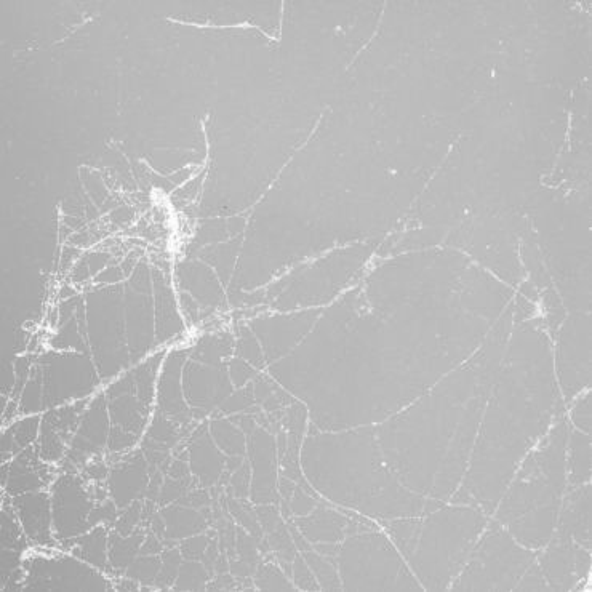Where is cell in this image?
Listing matches in <instances>:
<instances>
[{"instance_id":"7bdbcfd3","label":"cell","mask_w":592,"mask_h":592,"mask_svg":"<svg viewBox=\"0 0 592 592\" xmlns=\"http://www.w3.org/2000/svg\"><path fill=\"white\" fill-rule=\"evenodd\" d=\"M205 581V572L197 564H186L181 568L178 589H199Z\"/></svg>"},{"instance_id":"9a60e30c","label":"cell","mask_w":592,"mask_h":592,"mask_svg":"<svg viewBox=\"0 0 592 592\" xmlns=\"http://www.w3.org/2000/svg\"><path fill=\"white\" fill-rule=\"evenodd\" d=\"M541 554L540 568L551 591H572L591 572L589 549L565 536L552 533Z\"/></svg>"},{"instance_id":"d590c367","label":"cell","mask_w":592,"mask_h":592,"mask_svg":"<svg viewBox=\"0 0 592 592\" xmlns=\"http://www.w3.org/2000/svg\"><path fill=\"white\" fill-rule=\"evenodd\" d=\"M255 584L260 591H293L295 589V586L285 578L284 573L271 564L261 565L258 568Z\"/></svg>"},{"instance_id":"d6986e66","label":"cell","mask_w":592,"mask_h":592,"mask_svg":"<svg viewBox=\"0 0 592 592\" xmlns=\"http://www.w3.org/2000/svg\"><path fill=\"white\" fill-rule=\"evenodd\" d=\"M554 533L591 549V485L572 487L564 495Z\"/></svg>"},{"instance_id":"74e56055","label":"cell","mask_w":592,"mask_h":592,"mask_svg":"<svg viewBox=\"0 0 592 592\" xmlns=\"http://www.w3.org/2000/svg\"><path fill=\"white\" fill-rule=\"evenodd\" d=\"M269 543H271L274 551L279 554L280 559H284L285 562L295 560V548H293L292 538L288 535L285 525L282 522L272 530L271 536H269Z\"/></svg>"},{"instance_id":"7a4b0ae2","label":"cell","mask_w":592,"mask_h":592,"mask_svg":"<svg viewBox=\"0 0 592 592\" xmlns=\"http://www.w3.org/2000/svg\"><path fill=\"white\" fill-rule=\"evenodd\" d=\"M512 328L511 301L466 362L376 424L384 458L408 490L447 501L460 487Z\"/></svg>"},{"instance_id":"f35d334b","label":"cell","mask_w":592,"mask_h":592,"mask_svg":"<svg viewBox=\"0 0 592 592\" xmlns=\"http://www.w3.org/2000/svg\"><path fill=\"white\" fill-rule=\"evenodd\" d=\"M293 576H295L296 586L303 591H319L320 586L316 576L312 575L311 568L306 564L304 557H295L293 560Z\"/></svg>"},{"instance_id":"f546056e","label":"cell","mask_w":592,"mask_h":592,"mask_svg":"<svg viewBox=\"0 0 592 592\" xmlns=\"http://www.w3.org/2000/svg\"><path fill=\"white\" fill-rule=\"evenodd\" d=\"M39 429V416H31V418L12 424L2 437V440H4V447H2L4 460H7L8 456L23 452L24 448H28L32 440L36 439Z\"/></svg>"},{"instance_id":"6da1fadb","label":"cell","mask_w":592,"mask_h":592,"mask_svg":"<svg viewBox=\"0 0 592 592\" xmlns=\"http://www.w3.org/2000/svg\"><path fill=\"white\" fill-rule=\"evenodd\" d=\"M512 296L453 248L402 253L333 306L271 373L308 405L319 431L380 424L466 362Z\"/></svg>"},{"instance_id":"bcb514c9","label":"cell","mask_w":592,"mask_h":592,"mask_svg":"<svg viewBox=\"0 0 592 592\" xmlns=\"http://www.w3.org/2000/svg\"><path fill=\"white\" fill-rule=\"evenodd\" d=\"M240 356H244L245 359L250 360L253 365L260 368L263 365V359H261V351L260 346L256 343L255 338H253L250 333H245L244 338H242V343L239 346Z\"/></svg>"},{"instance_id":"3957f363","label":"cell","mask_w":592,"mask_h":592,"mask_svg":"<svg viewBox=\"0 0 592 592\" xmlns=\"http://www.w3.org/2000/svg\"><path fill=\"white\" fill-rule=\"evenodd\" d=\"M564 412L549 336L538 320L520 322L509 336L452 504L493 514L519 464Z\"/></svg>"},{"instance_id":"ab89813d","label":"cell","mask_w":592,"mask_h":592,"mask_svg":"<svg viewBox=\"0 0 592 592\" xmlns=\"http://www.w3.org/2000/svg\"><path fill=\"white\" fill-rule=\"evenodd\" d=\"M516 591H551L544 580L540 565L533 562L517 583Z\"/></svg>"},{"instance_id":"7c38bea8","label":"cell","mask_w":592,"mask_h":592,"mask_svg":"<svg viewBox=\"0 0 592 592\" xmlns=\"http://www.w3.org/2000/svg\"><path fill=\"white\" fill-rule=\"evenodd\" d=\"M28 591H109L111 584L95 568L69 556H34L24 562Z\"/></svg>"},{"instance_id":"8d00e7d4","label":"cell","mask_w":592,"mask_h":592,"mask_svg":"<svg viewBox=\"0 0 592 592\" xmlns=\"http://www.w3.org/2000/svg\"><path fill=\"white\" fill-rule=\"evenodd\" d=\"M140 541L138 536L136 538H117V541H114L111 551L112 565L119 568L130 565V560H132Z\"/></svg>"},{"instance_id":"83f0119b","label":"cell","mask_w":592,"mask_h":592,"mask_svg":"<svg viewBox=\"0 0 592 592\" xmlns=\"http://www.w3.org/2000/svg\"><path fill=\"white\" fill-rule=\"evenodd\" d=\"M568 484L580 487L591 480V437L581 431L568 432Z\"/></svg>"},{"instance_id":"d4e9b609","label":"cell","mask_w":592,"mask_h":592,"mask_svg":"<svg viewBox=\"0 0 592 592\" xmlns=\"http://www.w3.org/2000/svg\"><path fill=\"white\" fill-rule=\"evenodd\" d=\"M295 524L300 528L304 538H308L312 543H336L343 540L348 533L351 519L341 516L340 512L320 506L316 511L309 512L308 516L296 519Z\"/></svg>"},{"instance_id":"603a6c76","label":"cell","mask_w":592,"mask_h":592,"mask_svg":"<svg viewBox=\"0 0 592 592\" xmlns=\"http://www.w3.org/2000/svg\"><path fill=\"white\" fill-rule=\"evenodd\" d=\"M39 448H24L20 455L13 460L12 466L8 469L7 492L10 495H21V493L34 492L44 487L50 480V469L47 464L40 463Z\"/></svg>"},{"instance_id":"52a82bcc","label":"cell","mask_w":592,"mask_h":592,"mask_svg":"<svg viewBox=\"0 0 592 592\" xmlns=\"http://www.w3.org/2000/svg\"><path fill=\"white\" fill-rule=\"evenodd\" d=\"M485 527V512L471 504H442L420 517L415 543L405 559L421 586L428 591L450 588Z\"/></svg>"},{"instance_id":"ac0fdd59","label":"cell","mask_w":592,"mask_h":592,"mask_svg":"<svg viewBox=\"0 0 592 592\" xmlns=\"http://www.w3.org/2000/svg\"><path fill=\"white\" fill-rule=\"evenodd\" d=\"M319 312H303L290 317H274V319L255 320L253 328L263 341L266 359L269 362L285 356L293 349L304 333L314 324Z\"/></svg>"},{"instance_id":"681fc988","label":"cell","mask_w":592,"mask_h":592,"mask_svg":"<svg viewBox=\"0 0 592 592\" xmlns=\"http://www.w3.org/2000/svg\"><path fill=\"white\" fill-rule=\"evenodd\" d=\"M252 388H248L247 391H240L236 396L229 397L228 402L224 404V410L228 412H237L242 408H247L248 405L252 404Z\"/></svg>"},{"instance_id":"7dc6e473","label":"cell","mask_w":592,"mask_h":592,"mask_svg":"<svg viewBox=\"0 0 592 592\" xmlns=\"http://www.w3.org/2000/svg\"><path fill=\"white\" fill-rule=\"evenodd\" d=\"M290 506H292V512L296 516H306L312 509L316 508V501L312 500L311 496L303 492L301 488L296 487Z\"/></svg>"},{"instance_id":"ee69618b","label":"cell","mask_w":592,"mask_h":592,"mask_svg":"<svg viewBox=\"0 0 592 592\" xmlns=\"http://www.w3.org/2000/svg\"><path fill=\"white\" fill-rule=\"evenodd\" d=\"M149 437L156 440L157 444H162V442L168 444L175 437V426L168 421L167 416L157 413L156 420L149 431Z\"/></svg>"},{"instance_id":"b9f144b4","label":"cell","mask_w":592,"mask_h":592,"mask_svg":"<svg viewBox=\"0 0 592 592\" xmlns=\"http://www.w3.org/2000/svg\"><path fill=\"white\" fill-rule=\"evenodd\" d=\"M159 570L160 564L156 557H144V559L136 560L135 564L132 565V570H128V576H132L133 580L151 583L156 578Z\"/></svg>"},{"instance_id":"ba28073f","label":"cell","mask_w":592,"mask_h":592,"mask_svg":"<svg viewBox=\"0 0 592 592\" xmlns=\"http://www.w3.org/2000/svg\"><path fill=\"white\" fill-rule=\"evenodd\" d=\"M338 573L344 591H421L420 581L380 532L356 533L338 552Z\"/></svg>"},{"instance_id":"f5cc1de1","label":"cell","mask_w":592,"mask_h":592,"mask_svg":"<svg viewBox=\"0 0 592 592\" xmlns=\"http://www.w3.org/2000/svg\"><path fill=\"white\" fill-rule=\"evenodd\" d=\"M104 472H106V469H104V466H92V468H90V474H92L93 479H101V477H104Z\"/></svg>"},{"instance_id":"7402d4cb","label":"cell","mask_w":592,"mask_h":592,"mask_svg":"<svg viewBox=\"0 0 592 592\" xmlns=\"http://www.w3.org/2000/svg\"><path fill=\"white\" fill-rule=\"evenodd\" d=\"M231 391L232 386L221 370L199 365H191L186 370L183 384L184 399H188L189 404L194 407L210 408Z\"/></svg>"},{"instance_id":"4316f807","label":"cell","mask_w":592,"mask_h":592,"mask_svg":"<svg viewBox=\"0 0 592 592\" xmlns=\"http://www.w3.org/2000/svg\"><path fill=\"white\" fill-rule=\"evenodd\" d=\"M109 415L114 426L125 429L140 437L143 432L149 408L141 402L136 392H127L116 397H108Z\"/></svg>"},{"instance_id":"e0dca14e","label":"cell","mask_w":592,"mask_h":592,"mask_svg":"<svg viewBox=\"0 0 592 592\" xmlns=\"http://www.w3.org/2000/svg\"><path fill=\"white\" fill-rule=\"evenodd\" d=\"M88 405L87 399L56 408L45 413L40 421V458L45 463H56L66 453V445L72 434L79 428L80 418Z\"/></svg>"},{"instance_id":"5bb4252c","label":"cell","mask_w":592,"mask_h":592,"mask_svg":"<svg viewBox=\"0 0 592 592\" xmlns=\"http://www.w3.org/2000/svg\"><path fill=\"white\" fill-rule=\"evenodd\" d=\"M92 498L74 474H63L52 488L53 530L58 541H69L90 527Z\"/></svg>"},{"instance_id":"9c48e42d","label":"cell","mask_w":592,"mask_h":592,"mask_svg":"<svg viewBox=\"0 0 592 592\" xmlns=\"http://www.w3.org/2000/svg\"><path fill=\"white\" fill-rule=\"evenodd\" d=\"M474 544L452 591H516L517 583L535 562L532 549L512 538L506 528L492 522Z\"/></svg>"},{"instance_id":"f6af8a7d","label":"cell","mask_w":592,"mask_h":592,"mask_svg":"<svg viewBox=\"0 0 592 592\" xmlns=\"http://www.w3.org/2000/svg\"><path fill=\"white\" fill-rule=\"evenodd\" d=\"M136 440H138V436H135L133 432L114 426L109 432L108 447L111 452H122L125 448L132 447Z\"/></svg>"},{"instance_id":"816d5d0a","label":"cell","mask_w":592,"mask_h":592,"mask_svg":"<svg viewBox=\"0 0 592 592\" xmlns=\"http://www.w3.org/2000/svg\"><path fill=\"white\" fill-rule=\"evenodd\" d=\"M247 482H248V468L244 466V468L240 469L237 472L234 479H232V484H234V488H236V493L239 496L247 495Z\"/></svg>"},{"instance_id":"c3c4849f","label":"cell","mask_w":592,"mask_h":592,"mask_svg":"<svg viewBox=\"0 0 592 592\" xmlns=\"http://www.w3.org/2000/svg\"><path fill=\"white\" fill-rule=\"evenodd\" d=\"M253 375H255V370H253L250 365L242 362V360H234V362H232L231 378L237 388H242Z\"/></svg>"},{"instance_id":"f907efd6","label":"cell","mask_w":592,"mask_h":592,"mask_svg":"<svg viewBox=\"0 0 592 592\" xmlns=\"http://www.w3.org/2000/svg\"><path fill=\"white\" fill-rule=\"evenodd\" d=\"M258 517H260L261 525H263L264 530L266 532L271 533L277 525L280 524L279 516H277V511L274 508H269V506H263V508H258Z\"/></svg>"},{"instance_id":"e575fe53","label":"cell","mask_w":592,"mask_h":592,"mask_svg":"<svg viewBox=\"0 0 592 592\" xmlns=\"http://www.w3.org/2000/svg\"><path fill=\"white\" fill-rule=\"evenodd\" d=\"M44 408V384H42V372L36 370V375L29 378L28 383L21 391L20 410L21 413L40 412Z\"/></svg>"},{"instance_id":"f1b7e54d","label":"cell","mask_w":592,"mask_h":592,"mask_svg":"<svg viewBox=\"0 0 592 592\" xmlns=\"http://www.w3.org/2000/svg\"><path fill=\"white\" fill-rule=\"evenodd\" d=\"M304 421H306V408L300 404L293 405L290 408V413H288L287 450H285L284 456H282L285 476L290 477V479H300V471H298L296 458H298V448H300Z\"/></svg>"},{"instance_id":"cb8c5ba5","label":"cell","mask_w":592,"mask_h":592,"mask_svg":"<svg viewBox=\"0 0 592 592\" xmlns=\"http://www.w3.org/2000/svg\"><path fill=\"white\" fill-rule=\"evenodd\" d=\"M181 365H183V356L176 357L173 354L165 364L164 373L160 376L159 388H157L159 413L176 423H186L191 416L188 405L184 402Z\"/></svg>"},{"instance_id":"8fae6325","label":"cell","mask_w":592,"mask_h":592,"mask_svg":"<svg viewBox=\"0 0 592 592\" xmlns=\"http://www.w3.org/2000/svg\"><path fill=\"white\" fill-rule=\"evenodd\" d=\"M556 372L564 402L591 384V316L570 312L557 338Z\"/></svg>"},{"instance_id":"277c9868","label":"cell","mask_w":592,"mask_h":592,"mask_svg":"<svg viewBox=\"0 0 592 592\" xmlns=\"http://www.w3.org/2000/svg\"><path fill=\"white\" fill-rule=\"evenodd\" d=\"M301 468L327 500L373 519L423 516L444 504L402 485L384 458L376 424L341 431L312 426L301 448Z\"/></svg>"},{"instance_id":"8992f818","label":"cell","mask_w":592,"mask_h":592,"mask_svg":"<svg viewBox=\"0 0 592 592\" xmlns=\"http://www.w3.org/2000/svg\"><path fill=\"white\" fill-rule=\"evenodd\" d=\"M568 421L564 415L530 450L496 506V522L528 549H541L556 530L567 485Z\"/></svg>"},{"instance_id":"d6a6232c","label":"cell","mask_w":592,"mask_h":592,"mask_svg":"<svg viewBox=\"0 0 592 592\" xmlns=\"http://www.w3.org/2000/svg\"><path fill=\"white\" fill-rule=\"evenodd\" d=\"M304 560L311 568L312 575L316 576L320 588L325 589V591H340V589H343L341 588L340 573L336 572L332 562L325 559L322 554L306 551L304 552Z\"/></svg>"},{"instance_id":"4dcf8cb0","label":"cell","mask_w":592,"mask_h":592,"mask_svg":"<svg viewBox=\"0 0 592 592\" xmlns=\"http://www.w3.org/2000/svg\"><path fill=\"white\" fill-rule=\"evenodd\" d=\"M223 458L216 452L212 442L208 439L197 440L196 447H192V469L207 482H213L221 472Z\"/></svg>"},{"instance_id":"2e32d148","label":"cell","mask_w":592,"mask_h":592,"mask_svg":"<svg viewBox=\"0 0 592 592\" xmlns=\"http://www.w3.org/2000/svg\"><path fill=\"white\" fill-rule=\"evenodd\" d=\"M106 399L104 394L95 397L85 408L80 418L79 428L76 436L72 439L71 447L66 452V463L68 466H79L84 464L90 456L101 452V448L108 444L109 439V416L106 410Z\"/></svg>"},{"instance_id":"1f68e13d","label":"cell","mask_w":592,"mask_h":592,"mask_svg":"<svg viewBox=\"0 0 592 592\" xmlns=\"http://www.w3.org/2000/svg\"><path fill=\"white\" fill-rule=\"evenodd\" d=\"M74 554L82 557L88 564L95 565V567H108V560H106V530L103 527H96L93 532L82 536L80 540H77Z\"/></svg>"},{"instance_id":"836d02e7","label":"cell","mask_w":592,"mask_h":592,"mask_svg":"<svg viewBox=\"0 0 592 592\" xmlns=\"http://www.w3.org/2000/svg\"><path fill=\"white\" fill-rule=\"evenodd\" d=\"M213 437L229 455H244L245 437L239 429L234 428L229 421L220 420L212 424Z\"/></svg>"},{"instance_id":"60d3db41","label":"cell","mask_w":592,"mask_h":592,"mask_svg":"<svg viewBox=\"0 0 592 592\" xmlns=\"http://www.w3.org/2000/svg\"><path fill=\"white\" fill-rule=\"evenodd\" d=\"M572 420L584 434H591V392L584 394L573 407Z\"/></svg>"},{"instance_id":"ffe728a7","label":"cell","mask_w":592,"mask_h":592,"mask_svg":"<svg viewBox=\"0 0 592 592\" xmlns=\"http://www.w3.org/2000/svg\"><path fill=\"white\" fill-rule=\"evenodd\" d=\"M252 458V498L255 503L276 501V444L264 429H253L250 436Z\"/></svg>"},{"instance_id":"4fadbf2b","label":"cell","mask_w":592,"mask_h":592,"mask_svg":"<svg viewBox=\"0 0 592 592\" xmlns=\"http://www.w3.org/2000/svg\"><path fill=\"white\" fill-rule=\"evenodd\" d=\"M44 384V408L85 399L95 391L96 380L93 367L87 359L77 356L47 357L42 362Z\"/></svg>"},{"instance_id":"30bf717a","label":"cell","mask_w":592,"mask_h":592,"mask_svg":"<svg viewBox=\"0 0 592 592\" xmlns=\"http://www.w3.org/2000/svg\"><path fill=\"white\" fill-rule=\"evenodd\" d=\"M373 244L354 245L340 252L332 253L324 260L316 261L304 271L296 272L279 287L274 306L292 309L298 306H312L325 303L340 288L348 284L373 253Z\"/></svg>"},{"instance_id":"44dd1931","label":"cell","mask_w":592,"mask_h":592,"mask_svg":"<svg viewBox=\"0 0 592 592\" xmlns=\"http://www.w3.org/2000/svg\"><path fill=\"white\" fill-rule=\"evenodd\" d=\"M13 509L18 514L21 527L29 540L42 546H52V500L44 492H28L13 498Z\"/></svg>"},{"instance_id":"5b68a950","label":"cell","mask_w":592,"mask_h":592,"mask_svg":"<svg viewBox=\"0 0 592 592\" xmlns=\"http://www.w3.org/2000/svg\"><path fill=\"white\" fill-rule=\"evenodd\" d=\"M527 216L549 276L570 312L591 311L589 189H540Z\"/></svg>"},{"instance_id":"484cf974","label":"cell","mask_w":592,"mask_h":592,"mask_svg":"<svg viewBox=\"0 0 592 592\" xmlns=\"http://www.w3.org/2000/svg\"><path fill=\"white\" fill-rule=\"evenodd\" d=\"M144 482H146V471H144V460L140 456L117 466L111 474V493L117 506H125L135 500V496L144 487Z\"/></svg>"}]
</instances>
